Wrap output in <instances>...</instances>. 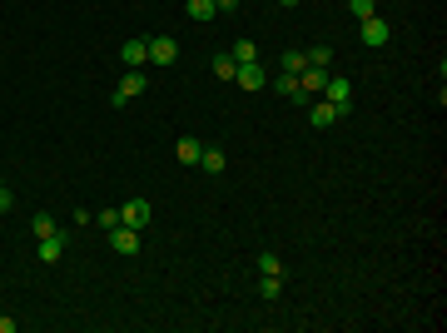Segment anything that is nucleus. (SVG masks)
<instances>
[{
  "mask_svg": "<svg viewBox=\"0 0 447 333\" xmlns=\"http://www.w3.org/2000/svg\"><path fill=\"white\" fill-rule=\"evenodd\" d=\"M209 70H214V80H234V70H239V65L229 60V55H214V65H209Z\"/></svg>",
  "mask_w": 447,
  "mask_h": 333,
  "instance_id": "obj_20",
  "label": "nucleus"
},
{
  "mask_svg": "<svg viewBox=\"0 0 447 333\" xmlns=\"http://www.w3.org/2000/svg\"><path fill=\"white\" fill-rule=\"evenodd\" d=\"M15 209V199H11V189H0V214H11Z\"/></svg>",
  "mask_w": 447,
  "mask_h": 333,
  "instance_id": "obj_26",
  "label": "nucleus"
},
{
  "mask_svg": "<svg viewBox=\"0 0 447 333\" xmlns=\"http://www.w3.org/2000/svg\"><path fill=\"white\" fill-rule=\"evenodd\" d=\"M65 259V234L55 229L50 239H40V264H60Z\"/></svg>",
  "mask_w": 447,
  "mask_h": 333,
  "instance_id": "obj_11",
  "label": "nucleus"
},
{
  "mask_svg": "<svg viewBox=\"0 0 447 333\" xmlns=\"http://www.w3.org/2000/svg\"><path fill=\"white\" fill-rule=\"evenodd\" d=\"M30 229H35V239H50V234L60 229V224H55V214H45V209H40V214L30 219Z\"/></svg>",
  "mask_w": 447,
  "mask_h": 333,
  "instance_id": "obj_18",
  "label": "nucleus"
},
{
  "mask_svg": "<svg viewBox=\"0 0 447 333\" xmlns=\"http://www.w3.org/2000/svg\"><path fill=\"white\" fill-rule=\"evenodd\" d=\"M199 154H204V149H199V140H194V135H184V140L174 144V159H179V164H199Z\"/></svg>",
  "mask_w": 447,
  "mask_h": 333,
  "instance_id": "obj_16",
  "label": "nucleus"
},
{
  "mask_svg": "<svg viewBox=\"0 0 447 333\" xmlns=\"http://www.w3.org/2000/svg\"><path fill=\"white\" fill-rule=\"evenodd\" d=\"M95 219H99V224H104V229H115V224H120V209H99Z\"/></svg>",
  "mask_w": 447,
  "mask_h": 333,
  "instance_id": "obj_24",
  "label": "nucleus"
},
{
  "mask_svg": "<svg viewBox=\"0 0 447 333\" xmlns=\"http://www.w3.org/2000/svg\"><path fill=\"white\" fill-rule=\"evenodd\" d=\"M234 80H239V90H263V85H268V70L254 60V65H239V70H234Z\"/></svg>",
  "mask_w": 447,
  "mask_h": 333,
  "instance_id": "obj_8",
  "label": "nucleus"
},
{
  "mask_svg": "<svg viewBox=\"0 0 447 333\" xmlns=\"http://www.w3.org/2000/svg\"><path fill=\"white\" fill-rule=\"evenodd\" d=\"M278 70H284V75H303L308 70V55L303 50H284V55H278Z\"/></svg>",
  "mask_w": 447,
  "mask_h": 333,
  "instance_id": "obj_13",
  "label": "nucleus"
},
{
  "mask_svg": "<svg viewBox=\"0 0 447 333\" xmlns=\"http://www.w3.org/2000/svg\"><path fill=\"white\" fill-rule=\"evenodd\" d=\"M149 214H154V209H149V199H125V204H120V224L144 229V224H149Z\"/></svg>",
  "mask_w": 447,
  "mask_h": 333,
  "instance_id": "obj_5",
  "label": "nucleus"
},
{
  "mask_svg": "<svg viewBox=\"0 0 447 333\" xmlns=\"http://www.w3.org/2000/svg\"><path fill=\"white\" fill-rule=\"evenodd\" d=\"M348 15L353 20H373L378 15V0H348Z\"/></svg>",
  "mask_w": 447,
  "mask_h": 333,
  "instance_id": "obj_19",
  "label": "nucleus"
},
{
  "mask_svg": "<svg viewBox=\"0 0 447 333\" xmlns=\"http://www.w3.org/2000/svg\"><path fill=\"white\" fill-rule=\"evenodd\" d=\"M229 60H234V65H254V60H259V45H254V40H234Z\"/></svg>",
  "mask_w": 447,
  "mask_h": 333,
  "instance_id": "obj_17",
  "label": "nucleus"
},
{
  "mask_svg": "<svg viewBox=\"0 0 447 333\" xmlns=\"http://www.w3.org/2000/svg\"><path fill=\"white\" fill-rule=\"evenodd\" d=\"M358 25H363V45H373V50H378V45H387V35H393L383 15H373V20H358Z\"/></svg>",
  "mask_w": 447,
  "mask_h": 333,
  "instance_id": "obj_10",
  "label": "nucleus"
},
{
  "mask_svg": "<svg viewBox=\"0 0 447 333\" xmlns=\"http://www.w3.org/2000/svg\"><path fill=\"white\" fill-rule=\"evenodd\" d=\"M179 60V40H170V35H149V65H174Z\"/></svg>",
  "mask_w": 447,
  "mask_h": 333,
  "instance_id": "obj_3",
  "label": "nucleus"
},
{
  "mask_svg": "<svg viewBox=\"0 0 447 333\" xmlns=\"http://www.w3.org/2000/svg\"><path fill=\"white\" fill-rule=\"evenodd\" d=\"M303 55H308V65H318V70L333 65V50H328V45H313V50H303Z\"/></svg>",
  "mask_w": 447,
  "mask_h": 333,
  "instance_id": "obj_22",
  "label": "nucleus"
},
{
  "mask_svg": "<svg viewBox=\"0 0 447 333\" xmlns=\"http://www.w3.org/2000/svg\"><path fill=\"white\" fill-rule=\"evenodd\" d=\"M259 269H263V273H284V259L263 249V254H259Z\"/></svg>",
  "mask_w": 447,
  "mask_h": 333,
  "instance_id": "obj_23",
  "label": "nucleus"
},
{
  "mask_svg": "<svg viewBox=\"0 0 447 333\" xmlns=\"http://www.w3.org/2000/svg\"><path fill=\"white\" fill-rule=\"evenodd\" d=\"M224 164H229V154H224V149H214V144L199 154V170H204V175H224Z\"/></svg>",
  "mask_w": 447,
  "mask_h": 333,
  "instance_id": "obj_14",
  "label": "nucleus"
},
{
  "mask_svg": "<svg viewBox=\"0 0 447 333\" xmlns=\"http://www.w3.org/2000/svg\"><path fill=\"white\" fill-rule=\"evenodd\" d=\"M120 60H125V70H144V65H149V35L125 40V45H120Z\"/></svg>",
  "mask_w": 447,
  "mask_h": 333,
  "instance_id": "obj_4",
  "label": "nucleus"
},
{
  "mask_svg": "<svg viewBox=\"0 0 447 333\" xmlns=\"http://www.w3.org/2000/svg\"><path fill=\"white\" fill-rule=\"evenodd\" d=\"M109 249H115V254H139V229H130V224H115V229H109Z\"/></svg>",
  "mask_w": 447,
  "mask_h": 333,
  "instance_id": "obj_7",
  "label": "nucleus"
},
{
  "mask_svg": "<svg viewBox=\"0 0 447 333\" xmlns=\"http://www.w3.org/2000/svg\"><path fill=\"white\" fill-rule=\"evenodd\" d=\"M0 333H15V318H6V313H0Z\"/></svg>",
  "mask_w": 447,
  "mask_h": 333,
  "instance_id": "obj_27",
  "label": "nucleus"
},
{
  "mask_svg": "<svg viewBox=\"0 0 447 333\" xmlns=\"http://www.w3.org/2000/svg\"><path fill=\"white\" fill-rule=\"evenodd\" d=\"M0 189H6V179H0Z\"/></svg>",
  "mask_w": 447,
  "mask_h": 333,
  "instance_id": "obj_28",
  "label": "nucleus"
},
{
  "mask_svg": "<svg viewBox=\"0 0 447 333\" xmlns=\"http://www.w3.org/2000/svg\"><path fill=\"white\" fill-rule=\"evenodd\" d=\"M214 11H219V15H229V11H239V0H214Z\"/></svg>",
  "mask_w": 447,
  "mask_h": 333,
  "instance_id": "obj_25",
  "label": "nucleus"
},
{
  "mask_svg": "<svg viewBox=\"0 0 447 333\" xmlns=\"http://www.w3.org/2000/svg\"><path fill=\"white\" fill-rule=\"evenodd\" d=\"M323 85H328V70H318V65H308V70L298 75V90H303V100H318V95H323Z\"/></svg>",
  "mask_w": 447,
  "mask_h": 333,
  "instance_id": "obj_9",
  "label": "nucleus"
},
{
  "mask_svg": "<svg viewBox=\"0 0 447 333\" xmlns=\"http://www.w3.org/2000/svg\"><path fill=\"white\" fill-rule=\"evenodd\" d=\"M184 15H189L194 25H204V20H214L219 11H214V0H184Z\"/></svg>",
  "mask_w": 447,
  "mask_h": 333,
  "instance_id": "obj_15",
  "label": "nucleus"
},
{
  "mask_svg": "<svg viewBox=\"0 0 447 333\" xmlns=\"http://www.w3.org/2000/svg\"><path fill=\"white\" fill-rule=\"evenodd\" d=\"M323 100L328 104H338L343 115L353 109V80H343V75H328V85H323Z\"/></svg>",
  "mask_w": 447,
  "mask_h": 333,
  "instance_id": "obj_2",
  "label": "nucleus"
},
{
  "mask_svg": "<svg viewBox=\"0 0 447 333\" xmlns=\"http://www.w3.org/2000/svg\"><path fill=\"white\" fill-rule=\"evenodd\" d=\"M273 85H278V95H284V100L308 104V100H303V90H298V75H284V70H278V75H273Z\"/></svg>",
  "mask_w": 447,
  "mask_h": 333,
  "instance_id": "obj_12",
  "label": "nucleus"
},
{
  "mask_svg": "<svg viewBox=\"0 0 447 333\" xmlns=\"http://www.w3.org/2000/svg\"><path fill=\"white\" fill-rule=\"evenodd\" d=\"M259 294H263V299H278V294H284V273H263Z\"/></svg>",
  "mask_w": 447,
  "mask_h": 333,
  "instance_id": "obj_21",
  "label": "nucleus"
},
{
  "mask_svg": "<svg viewBox=\"0 0 447 333\" xmlns=\"http://www.w3.org/2000/svg\"><path fill=\"white\" fill-rule=\"evenodd\" d=\"M144 90H149V75H144V70H125V75H120V90L109 95V104L120 109V104H130V100L144 95Z\"/></svg>",
  "mask_w": 447,
  "mask_h": 333,
  "instance_id": "obj_1",
  "label": "nucleus"
},
{
  "mask_svg": "<svg viewBox=\"0 0 447 333\" xmlns=\"http://www.w3.org/2000/svg\"><path fill=\"white\" fill-rule=\"evenodd\" d=\"M308 104H313V109H308L313 130H328V125H338V120H343V109H338V104H328L323 95H318V100H308Z\"/></svg>",
  "mask_w": 447,
  "mask_h": 333,
  "instance_id": "obj_6",
  "label": "nucleus"
}]
</instances>
